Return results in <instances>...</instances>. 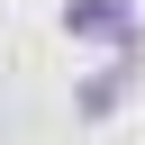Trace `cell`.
Segmentation results:
<instances>
[{
	"label": "cell",
	"mask_w": 145,
	"mask_h": 145,
	"mask_svg": "<svg viewBox=\"0 0 145 145\" xmlns=\"http://www.w3.org/2000/svg\"><path fill=\"white\" fill-rule=\"evenodd\" d=\"M63 27L82 45H109V54H136V36H145L136 0H63Z\"/></svg>",
	"instance_id": "cell-1"
}]
</instances>
